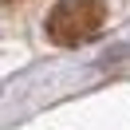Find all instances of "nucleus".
Here are the masks:
<instances>
[{
    "label": "nucleus",
    "instance_id": "f257e3e1",
    "mask_svg": "<svg viewBox=\"0 0 130 130\" xmlns=\"http://www.w3.org/2000/svg\"><path fill=\"white\" fill-rule=\"evenodd\" d=\"M103 20H106V8L103 0H59L55 8L47 12V40L55 47H75V43H87L103 32Z\"/></svg>",
    "mask_w": 130,
    "mask_h": 130
}]
</instances>
